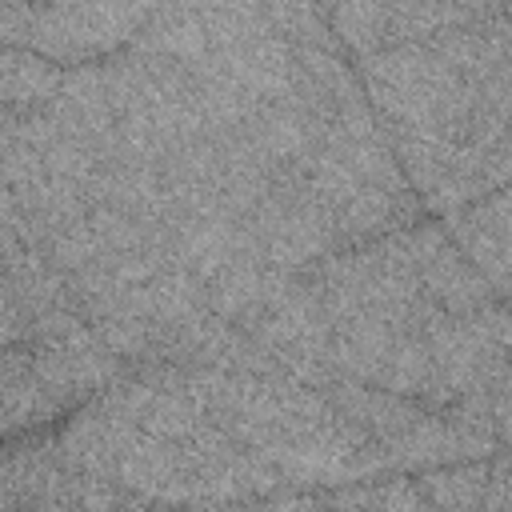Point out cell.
Returning a JSON list of instances; mask_svg holds the SVG:
<instances>
[{"instance_id":"cell-1","label":"cell","mask_w":512,"mask_h":512,"mask_svg":"<svg viewBox=\"0 0 512 512\" xmlns=\"http://www.w3.org/2000/svg\"><path fill=\"white\" fill-rule=\"evenodd\" d=\"M156 8L144 4H0V32L8 48L48 52L56 60H88L112 52L144 32Z\"/></svg>"},{"instance_id":"cell-2","label":"cell","mask_w":512,"mask_h":512,"mask_svg":"<svg viewBox=\"0 0 512 512\" xmlns=\"http://www.w3.org/2000/svg\"><path fill=\"white\" fill-rule=\"evenodd\" d=\"M324 12L356 56H376L456 24L468 4H340Z\"/></svg>"},{"instance_id":"cell-3","label":"cell","mask_w":512,"mask_h":512,"mask_svg":"<svg viewBox=\"0 0 512 512\" xmlns=\"http://www.w3.org/2000/svg\"><path fill=\"white\" fill-rule=\"evenodd\" d=\"M0 72H4V112H12V116L44 108L68 76V72H60L56 64L40 60L28 48H4Z\"/></svg>"},{"instance_id":"cell-4","label":"cell","mask_w":512,"mask_h":512,"mask_svg":"<svg viewBox=\"0 0 512 512\" xmlns=\"http://www.w3.org/2000/svg\"><path fill=\"white\" fill-rule=\"evenodd\" d=\"M488 488V464H456V468H432L424 476V496L440 512H480Z\"/></svg>"},{"instance_id":"cell-5","label":"cell","mask_w":512,"mask_h":512,"mask_svg":"<svg viewBox=\"0 0 512 512\" xmlns=\"http://www.w3.org/2000/svg\"><path fill=\"white\" fill-rule=\"evenodd\" d=\"M504 180H512V128H508L504 144L492 152V160H488V192L496 184H504Z\"/></svg>"}]
</instances>
